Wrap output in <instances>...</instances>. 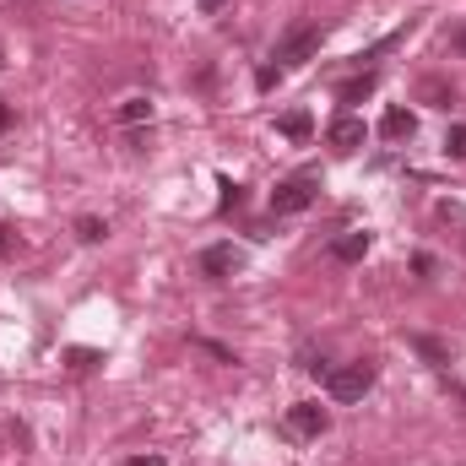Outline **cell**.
<instances>
[{
    "mask_svg": "<svg viewBox=\"0 0 466 466\" xmlns=\"http://www.w3.org/2000/svg\"><path fill=\"white\" fill-rule=\"evenodd\" d=\"M315 201H320V174L304 168V174H293V179H282V184L272 190V217H298V212H309Z\"/></svg>",
    "mask_w": 466,
    "mask_h": 466,
    "instance_id": "obj_1",
    "label": "cell"
},
{
    "mask_svg": "<svg viewBox=\"0 0 466 466\" xmlns=\"http://www.w3.org/2000/svg\"><path fill=\"white\" fill-rule=\"evenodd\" d=\"M374 358H358V364H342V369H325V390L337 396V402H364L374 390Z\"/></svg>",
    "mask_w": 466,
    "mask_h": 466,
    "instance_id": "obj_2",
    "label": "cell"
},
{
    "mask_svg": "<svg viewBox=\"0 0 466 466\" xmlns=\"http://www.w3.org/2000/svg\"><path fill=\"white\" fill-rule=\"evenodd\" d=\"M320 44H325V28H293L282 44H277V71H293V65H309L315 54H320Z\"/></svg>",
    "mask_w": 466,
    "mask_h": 466,
    "instance_id": "obj_3",
    "label": "cell"
},
{
    "mask_svg": "<svg viewBox=\"0 0 466 466\" xmlns=\"http://www.w3.org/2000/svg\"><path fill=\"white\" fill-rule=\"evenodd\" d=\"M288 429H293L298 439H320V434L331 429V413H325L320 402H293V407H288Z\"/></svg>",
    "mask_w": 466,
    "mask_h": 466,
    "instance_id": "obj_4",
    "label": "cell"
},
{
    "mask_svg": "<svg viewBox=\"0 0 466 466\" xmlns=\"http://www.w3.org/2000/svg\"><path fill=\"white\" fill-rule=\"evenodd\" d=\"M239 266H244V255H239L233 244H207V249H201V277H212V282L233 277Z\"/></svg>",
    "mask_w": 466,
    "mask_h": 466,
    "instance_id": "obj_5",
    "label": "cell"
},
{
    "mask_svg": "<svg viewBox=\"0 0 466 466\" xmlns=\"http://www.w3.org/2000/svg\"><path fill=\"white\" fill-rule=\"evenodd\" d=\"M325 136H331V147H337V152H358L369 130H364V119H358V114H342V119H331Z\"/></svg>",
    "mask_w": 466,
    "mask_h": 466,
    "instance_id": "obj_6",
    "label": "cell"
},
{
    "mask_svg": "<svg viewBox=\"0 0 466 466\" xmlns=\"http://www.w3.org/2000/svg\"><path fill=\"white\" fill-rule=\"evenodd\" d=\"M413 130H418L413 109H385V119H380V136H385V142H407Z\"/></svg>",
    "mask_w": 466,
    "mask_h": 466,
    "instance_id": "obj_7",
    "label": "cell"
},
{
    "mask_svg": "<svg viewBox=\"0 0 466 466\" xmlns=\"http://www.w3.org/2000/svg\"><path fill=\"white\" fill-rule=\"evenodd\" d=\"M369 244H374V239H369V233H342V239H337V244H331V255H337V260H342V266H358V260H364V255H369Z\"/></svg>",
    "mask_w": 466,
    "mask_h": 466,
    "instance_id": "obj_8",
    "label": "cell"
},
{
    "mask_svg": "<svg viewBox=\"0 0 466 466\" xmlns=\"http://www.w3.org/2000/svg\"><path fill=\"white\" fill-rule=\"evenodd\" d=\"M114 119H119V125H147V119H152V98H147V93L125 98V103L114 109Z\"/></svg>",
    "mask_w": 466,
    "mask_h": 466,
    "instance_id": "obj_9",
    "label": "cell"
},
{
    "mask_svg": "<svg viewBox=\"0 0 466 466\" xmlns=\"http://www.w3.org/2000/svg\"><path fill=\"white\" fill-rule=\"evenodd\" d=\"M374 87H380V77H374V71H364V77L342 82V87H337V98H342V103H358V98H369Z\"/></svg>",
    "mask_w": 466,
    "mask_h": 466,
    "instance_id": "obj_10",
    "label": "cell"
},
{
    "mask_svg": "<svg viewBox=\"0 0 466 466\" xmlns=\"http://www.w3.org/2000/svg\"><path fill=\"white\" fill-rule=\"evenodd\" d=\"M309 130H315V119H309L304 109H293V114H282V136H288V142H309Z\"/></svg>",
    "mask_w": 466,
    "mask_h": 466,
    "instance_id": "obj_11",
    "label": "cell"
},
{
    "mask_svg": "<svg viewBox=\"0 0 466 466\" xmlns=\"http://www.w3.org/2000/svg\"><path fill=\"white\" fill-rule=\"evenodd\" d=\"M413 347H418L434 369H450V347H445V342H434V337H413Z\"/></svg>",
    "mask_w": 466,
    "mask_h": 466,
    "instance_id": "obj_12",
    "label": "cell"
},
{
    "mask_svg": "<svg viewBox=\"0 0 466 466\" xmlns=\"http://www.w3.org/2000/svg\"><path fill=\"white\" fill-rule=\"evenodd\" d=\"M445 152H450L455 163H466V125H450V130H445Z\"/></svg>",
    "mask_w": 466,
    "mask_h": 466,
    "instance_id": "obj_13",
    "label": "cell"
},
{
    "mask_svg": "<svg viewBox=\"0 0 466 466\" xmlns=\"http://www.w3.org/2000/svg\"><path fill=\"white\" fill-rule=\"evenodd\" d=\"M65 364H71L77 374H93V369H98V353H93V347H71V353H65Z\"/></svg>",
    "mask_w": 466,
    "mask_h": 466,
    "instance_id": "obj_14",
    "label": "cell"
},
{
    "mask_svg": "<svg viewBox=\"0 0 466 466\" xmlns=\"http://www.w3.org/2000/svg\"><path fill=\"white\" fill-rule=\"evenodd\" d=\"M217 190H223V195H217V207H223V212H233V207H239V201H244V190H239V184H233V179H228V174H223V179H217Z\"/></svg>",
    "mask_w": 466,
    "mask_h": 466,
    "instance_id": "obj_15",
    "label": "cell"
},
{
    "mask_svg": "<svg viewBox=\"0 0 466 466\" xmlns=\"http://www.w3.org/2000/svg\"><path fill=\"white\" fill-rule=\"evenodd\" d=\"M423 98H429L434 109H450V103H455V93H450L445 82H423Z\"/></svg>",
    "mask_w": 466,
    "mask_h": 466,
    "instance_id": "obj_16",
    "label": "cell"
},
{
    "mask_svg": "<svg viewBox=\"0 0 466 466\" xmlns=\"http://www.w3.org/2000/svg\"><path fill=\"white\" fill-rule=\"evenodd\" d=\"M77 233H82L87 244H98V239L109 233V223H98V217H82V223H77Z\"/></svg>",
    "mask_w": 466,
    "mask_h": 466,
    "instance_id": "obj_17",
    "label": "cell"
},
{
    "mask_svg": "<svg viewBox=\"0 0 466 466\" xmlns=\"http://www.w3.org/2000/svg\"><path fill=\"white\" fill-rule=\"evenodd\" d=\"M277 82H282V71H277V65H260V71H255V87H260V93H272Z\"/></svg>",
    "mask_w": 466,
    "mask_h": 466,
    "instance_id": "obj_18",
    "label": "cell"
},
{
    "mask_svg": "<svg viewBox=\"0 0 466 466\" xmlns=\"http://www.w3.org/2000/svg\"><path fill=\"white\" fill-rule=\"evenodd\" d=\"M17 249V228H0V260H6Z\"/></svg>",
    "mask_w": 466,
    "mask_h": 466,
    "instance_id": "obj_19",
    "label": "cell"
},
{
    "mask_svg": "<svg viewBox=\"0 0 466 466\" xmlns=\"http://www.w3.org/2000/svg\"><path fill=\"white\" fill-rule=\"evenodd\" d=\"M450 49H455V54H466V28H450Z\"/></svg>",
    "mask_w": 466,
    "mask_h": 466,
    "instance_id": "obj_20",
    "label": "cell"
},
{
    "mask_svg": "<svg viewBox=\"0 0 466 466\" xmlns=\"http://www.w3.org/2000/svg\"><path fill=\"white\" fill-rule=\"evenodd\" d=\"M6 130H12V103L0 98V136H6Z\"/></svg>",
    "mask_w": 466,
    "mask_h": 466,
    "instance_id": "obj_21",
    "label": "cell"
},
{
    "mask_svg": "<svg viewBox=\"0 0 466 466\" xmlns=\"http://www.w3.org/2000/svg\"><path fill=\"white\" fill-rule=\"evenodd\" d=\"M195 6H201V12H207V17H217V12H223V6H228V0H195Z\"/></svg>",
    "mask_w": 466,
    "mask_h": 466,
    "instance_id": "obj_22",
    "label": "cell"
},
{
    "mask_svg": "<svg viewBox=\"0 0 466 466\" xmlns=\"http://www.w3.org/2000/svg\"><path fill=\"white\" fill-rule=\"evenodd\" d=\"M130 466H163V461L158 455H142V461H130Z\"/></svg>",
    "mask_w": 466,
    "mask_h": 466,
    "instance_id": "obj_23",
    "label": "cell"
},
{
    "mask_svg": "<svg viewBox=\"0 0 466 466\" xmlns=\"http://www.w3.org/2000/svg\"><path fill=\"white\" fill-rule=\"evenodd\" d=\"M0 71H6V54H0Z\"/></svg>",
    "mask_w": 466,
    "mask_h": 466,
    "instance_id": "obj_24",
    "label": "cell"
}]
</instances>
